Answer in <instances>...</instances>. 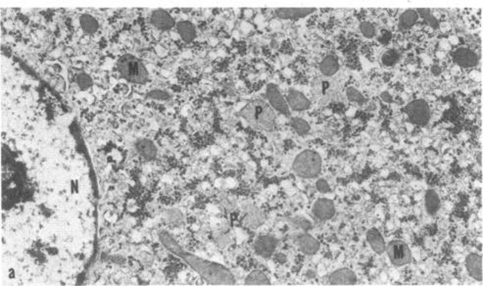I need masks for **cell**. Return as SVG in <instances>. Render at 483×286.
I'll use <instances>...</instances> for the list:
<instances>
[{"label": "cell", "instance_id": "1", "mask_svg": "<svg viewBox=\"0 0 483 286\" xmlns=\"http://www.w3.org/2000/svg\"><path fill=\"white\" fill-rule=\"evenodd\" d=\"M160 241L168 250L180 257L195 272L200 274L207 282L213 285H233L235 283L234 275L226 267L210 262L183 250L180 244L167 231H161L159 234Z\"/></svg>", "mask_w": 483, "mask_h": 286}, {"label": "cell", "instance_id": "2", "mask_svg": "<svg viewBox=\"0 0 483 286\" xmlns=\"http://www.w3.org/2000/svg\"><path fill=\"white\" fill-rule=\"evenodd\" d=\"M242 116L256 128L267 131L275 129V114L263 101L256 100L242 109Z\"/></svg>", "mask_w": 483, "mask_h": 286}, {"label": "cell", "instance_id": "3", "mask_svg": "<svg viewBox=\"0 0 483 286\" xmlns=\"http://www.w3.org/2000/svg\"><path fill=\"white\" fill-rule=\"evenodd\" d=\"M118 70L122 77L133 84H145L148 81V72L144 64L132 54H126L118 61Z\"/></svg>", "mask_w": 483, "mask_h": 286}, {"label": "cell", "instance_id": "4", "mask_svg": "<svg viewBox=\"0 0 483 286\" xmlns=\"http://www.w3.org/2000/svg\"><path fill=\"white\" fill-rule=\"evenodd\" d=\"M293 170L295 174L301 178H316L322 170V158L313 150L303 151L295 158Z\"/></svg>", "mask_w": 483, "mask_h": 286}, {"label": "cell", "instance_id": "5", "mask_svg": "<svg viewBox=\"0 0 483 286\" xmlns=\"http://www.w3.org/2000/svg\"><path fill=\"white\" fill-rule=\"evenodd\" d=\"M385 250L390 261L396 267L405 266L412 261L411 250L404 241L392 240L388 243Z\"/></svg>", "mask_w": 483, "mask_h": 286}, {"label": "cell", "instance_id": "6", "mask_svg": "<svg viewBox=\"0 0 483 286\" xmlns=\"http://www.w3.org/2000/svg\"><path fill=\"white\" fill-rule=\"evenodd\" d=\"M405 111L412 123L419 126H425L430 119V109L423 99L412 101L406 106Z\"/></svg>", "mask_w": 483, "mask_h": 286}, {"label": "cell", "instance_id": "7", "mask_svg": "<svg viewBox=\"0 0 483 286\" xmlns=\"http://www.w3.org/2000/svg\"><path fill=\"white\" fill-rule=\"evenodd\" d=\"M267 97L272 105V107L281 114L288 116L289 115V108L286 101L284 100L283 96H281L278 86L276 84H270L267 86Z\"/></svg>", "mask_w": 483, "mask_h": 286}, {"label": "cell", "instance_id": "8", "mask_svg": "<svg viewBox=\"0 0 483 286\" xmlns=\"http://www.w3.org/2000/svg\"><path fill=\"white\" fill-rule=\"evenodd\" d=\"M278 240L272 235H261L256 239L254 248L256 254L263 258L271 257L276 250Z\"/></svg>", "mask_w": 483, "mask_h": 286}, {"label": "cell", "instance_id": "9", "mask_svg": "<svg viewBox=\"0 0 483 286\" xmlns=\"http://www.w3.org/2000/svg\"><path fill=\"white\" fill-rule=\"evenodd\" d=\"M313 213L318 220L327 221L331 219L335 213L334 204L329 199H319L313 206Z\"/></svg>", "mask_w": 483, "mask_h": 286}, {"label": "cell", "instance_id": "10", "mask_svg": "<svg viewBox=\"0 0 483 286\" xmlns=\"http://www.w3.org/2000/svg\"><path fill=\"white\" fill-rule=\"evenodd\" d=\"M328 281L332 285H354L357 276L349 269H340L328 276Z\"/></svg>", "mask_w": 483, "mask_h": 286}, {"label": "cell", "instance_id": "11", "mask_svg": "<svg viewBox=\"0 0 483 286\" xmlns=\"http://www.w3.org/2000/svg\"><path fill=\"white\" fill-rule=\"evenodd\" d=\"M454 61L464 68L474 67L478 64V56L468 48H459L453 53Z\"/></svg>", "mask_w": 483, "mask_h": 286}, {"label": "cell", "instance_id": "12", "mask_svg": "<svg viewBox=\"0 0 483 286\" xmlns=\"http://www.w3.org/2000/svg\"><path fill=\"white\" fill-rule=\"evenodd\" d=\"M150 22L157 29L162 31L171 30L176 25L174 18L167 11L162 10V9L155 10L152 12L150 16Z\"/></svg>", "mask_w": 483, "mask_h": 286}, {"label": "cell", "instance_id": "13", "mask_svg": "<svg viewBox=\"0 0 483 286\" xmlns=\"http://www.w3.org/2000/svg\"><path fill=\"white\" fill-rule=\"evenodd\" d=\"M287 101L291 109L294 111H305L309 109L311 105L309 99L300 91L294 88H289Z\"/></svg>", "mask_w": 483, "mask_h": 286}, {"label": "cell", "instance_id": "14", "mask_svg": "<svg viewBox=\"0 0 483 286\" xmlns=\"http://www.w3.org/2000/svg\"><path fill=\"white\" fill-rule=\"evenodd\" d=\"M466 266L471 276L476 280H482V258L478 254H470L466 259Z\"/></svg>", "mask_w": 483, "mask_h": 286}, {"label": "cell", "instance_id": "15", "mask_svg": "<svg viewBox=\"0 0 483 286\" xmlns=\"http://www.w3.org/2000/svg\"><path fill=\"white\" fill-rule=\"evenodd\" d=\"M297 243L303 253L307 255H314L320 249V243L312 235L304 233L298 236Z\"/></svg>", "mask_w": 483, "mask_h": 286}, {"label": "cell", "instance_id": "16", "mask_svg": "<svg viewBox=\"0 0 483 286\" xmlns=\"http://www.w3.org/2000/svg\"><path fill=\"white\" fill-rule=\"evenodd\" d=\"M135 149L144 159L152 160L157 156V148L154 143L148 139H139L135 143Z\"/></svg>", "mask_w": 483, "mask_h": 286}, {"label": "cell", "instance_id": "17", "mask_svg": "<svg viewBox=\"0 0 483 286\" xmlns=\"http://www.w3.org/2000/svg\"><path fill=\"white\" fill-rule=\"evenodd\" d=\"M315 10V8H280L276 13L282 19H300L310 15Z\"/></svg>", "mask_w": 483, "mask_h": 286}, {"label": "cell", "instance_id": "18", "mask_svg": "<svg viewBox=\"0 0 483 286\" xmlns=\"http://www.w3.org/2000/svg\"><path fill=\"white\" fill-rule=\"evenodd\" d=\"M367 239L372 248L375 251L377 254H382L385 249V242L384 239L382 237L381 233L376 229V228H371L368 233H367Z\"/></svg>", "mask_w": 483, "mask_h": 286}, {"label": "cell", "instance_id": "19", "mask_svg": "<svg viewBox=\"0 0 483 286\" xmlns=\"http://www.w3.org/2000/svg\"><path fill=\"white\" fill-rule=\"evenodd\" d=\"M177 30L184 42H191L196 36V30L194 25L188 21H181L178 23Z\"/></svg>", "mask_w": 483, "mask_h": 286}, {"label": "cell", "instance_id": "20", "mask_svg": "<svg viewBox=\"0 0 483 286\" xmlns=\"http://www.w3.org/2000/svg\"><path fill=\"white\" fill-rule=\"evenodd\" d=\"M425 207L427 213L431 216L436 214L440 208V200L438 194L432 189H429L425 194Z\"/></svg>", "mask_w": 483, "mask_h": 286}, {"label": "cell", "instance_id": "21", "mask_svg": "<svg viewBox=\"0 0 483 286\" xmlns=\"http://www.w3.org/2000/svg\"><path fill=\"white\" fill-rule=\"evenodd\" d=\"M339 61L334 56H327L320 65V70L326 76H332L339 71Z\"/></svg>", "mask_w": 483, "mask_h": 286}, {"label": "cell", "instance_id": "22", "mask_svg": "<svg viewBox=\"0 0 483 286\" xmlns=\"http://www.w3.org/2000/svg\"><path fill=\"white\" fill-rule=\"evenodd\" d=\"M246 285H270L271 282L266 274L260 271H254L245 279Z\"/></svg>", "mask_w": 483, "mask_h": 286}, {"label": "cell", "instance_id": "23", "mask_svg": "<svg viewBox=\"0 0 483 286\" xmlns=\"http://www.w3.org/2000/svg\"><path fill=\"white\" fill-rule=\"evenodd\" d=\"M80 24L83 31L86 34H94L99 28V24L96 19L88 14H84L81 16Z\"/></svg>", "mask_w": 483, "mask_h": 286}, {"label": "cell", "instance_id": "24", "mask_svg": "<svg viewBox=\"0 0 483 286\" xmlns=\"http://www.w3.org/2000/svg\"><path fill=\"white\" fill-rule=\"evenodd\" d=\"M418 20V14L414 10H407L403 13L400 18V26L402 29H408L415 24Z\"/></svg>", "mask_w": 483, "mask_h": 286}, {"label": "cell", "instance_id": "25", "mask_svg": "<svg viewBox=\"0 0 483 286\" xmlns=\"http://www.w3.org/2000/svg\"><path fill=\"white\" fill-rule=\"evenodd\" d=\"M291 126L299 135H304L310 131L309 124L300 118H293L291 120Z\"/></svg>", "mask_w": 483, "mask_h": 286}, {"label": "cell", "instance_id": "26", "mask_svg": "<svg viewBox=\"0 0 483 286\" xmlns=\"http://www.w3.org/2000/svg\"><path fill=\"white\" fill-rule=\"evenodd\" d=\"M347 97L348 99L350 100L351 102H357L359 104H363L364 101H365V98L363 96L362 93L357 90L356 88H353V87H350L347 89Z\"/></svg>", "mask_w": 483, "mask_h": 286}, {"label": "cell", "instance_id": "27", "mask_svg": "<svg viewBox=\"0 0 483 286\" xmlns=\"http://www.w3.org/2000/svg\"><path fill=\"white\" fill-rule=\"evenodd\" d=\"M398 54H397L395 51L390 50V51H387V52H385V53L383 54V56H382V58H381V61H382V63H383L384 65L391 66V65H393L394 63H396V61L398 60Z\"/></svg>", "mask_w": 483, "mask_h": 286}, {"label": "cell", "instance_id": "28", "mask_svg": "<svg viewBox=\"0 0 483 286\" xmlns=\"http://www.w3.org/2000/svg\"><path fill=\"white\" fill-rule=\"evenodd\" d=\"M77 83L80 85V87L83 88V89L88 88L92 84L91 79L87 75L83 74V73H81L77 76Z\"/></svg>", "mask_w": 483, "mask_h": 286}, {"label": "cell", "instance_id": "29", "mask_svg": "<svg viewBox=\"0 0 483 286\" xmlns=\"http://www.w3.org/2000/svg\"><path fill=\"white\" fill-rule=\"evenodd\" d=\"M147 97L152 98V99H156V100H169L171 96H170L169 93H167L164 90L154 89V90L147 93Z\"/></svg>", "mask_w": 483, "mask_h": 286}, {"label": "cell", "instance_id": "30", "mask_svg": "<svg viewBox=\"0 0 483 286\" xmlns=\"http://www.w3.org/2000/svg\"><path fill=\"white\" fill-rule=\"evenodd\" d=\"M360 29H361V32H362L363 35L368 37V38H371L373 36H375V31L374 26L368 22H365V23H362L361 26H360Z\"/></svg>", "mask_w": 483, "mask_h": 286}, {"label": "cell", "instance_id": "31", "mask_svg": "<svg viewBox=\"0 0 483 286\" xmlns=\"http://www.w3.org/2000/svg\"><path fill=\"white\" fill-rule=\"evenodd\" d=\"M420 13L423 15L424 17V19L426 20V22L430 26L432 27H436L437 25V22H436V19L434 18V16L430 13V11L428 9H420Z\"/></svg>", "mask_w": 483, "mask_h": 286}, {"label": "cell", "instance_id": "32", "mask_svg": "<svg viewBox=\"0 0 483 286\" xmlns=\"http://www.w3.org/2000/svg\"><path fill=\"white\" fill-rule=\"evenodd\" d=\"M317 188H318V190L322 192V193H327V192L330 191V187H329L328 183L326 182V180L323 179H319L317 181Z\"/></svg>", "mask_w": 483, "mask_h": 286}, {"label": "cell", "instance_id": "33", "mask_svg": "<svg viewBox=\"0 0 483 286\" xmlns=\"http://www.w3.org/2000/svg\"><path fill=\"white\" fill-rule=\"evenodd\" d=\"M381 98H382L383 101L388 102V103H390V102L392 101V97L390 96V94H389L388 92H383V93L381 94Z\"/></svg>", "mask_w": 483, "mask_h": 286}, {"label": "cell", "instance_id": "34", "mask_svg": "<svg viewBox=\"0 0 483 286\" xmlns=\"http://www.w3.org/2000/svg\"><path fill=\"white\" fill-rule=\"evenodd\" d=\"M277 260H278L279 263H285L286 261V257L282 254H278L277 255Z\"/></svg>", "mask_w": 483, "mask_h": 286}, {"label": "cell", "instance_id": "35", "mask_svg": "<svg viewBox=\"0 0 483 286\" xmlns=\"http://www.w3.org/2000/svg\"><path fill=\"white\" fill-rule=\"evenodd\" d=\"M449 40H450V41H451V43H453V44H457V43H458V41H459L457 36H451V37L449 38Z\"/></svg>", "mask_w": 483, "mask_h": 286}, {"label": "cell", "instance_id": "36", "mask_svg": "<svg viewBox=\"0 0 483 286\" xmlns=\"http://www.w3.org/2000/svg\"><path fill=\"white\" fill-rule=\"evenodd\" d=\"M432 72L434 73L435 75H439L440 74V69L438 67H433L432 68Z\"/></svg>", "mask_w": 483, "mask_h": 286}]
</instances>
